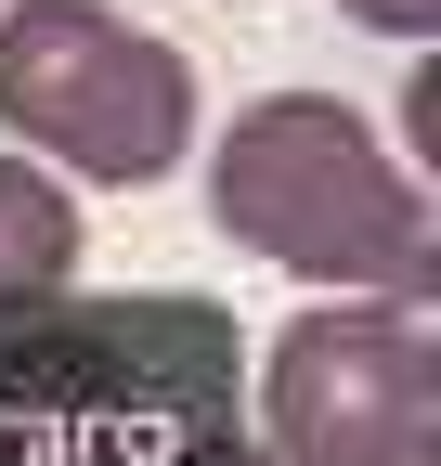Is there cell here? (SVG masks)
Listing matches in <instances>:
<instances>
[{
	"mask_svg": "<svg viewBox=\"0 0 441 466\" xmlns=\"http://www.w3.org/2000/svg\"><path fill=\"white\" fill-rule=\"evenodd\" d=\"M208 208L247 259L324 285V299H441V220L415 168L324 91L247 104L208 156Z\"/></svg>",
	"mask_w": 441,
	"mask_h": 466,
	"instance_id": "cell-1",
	"label": "cell"
},
{
	"mask_svg": "<svg viewBox=\"0 0 441 466\" xmlns=\"http://www.w3.org/2000/svg\"><path fill=\"white\" fill-rule=\"evenodd\" d=\"M0 130L78 182H156L195 143V66L104 0H0Z\"/></svg>",
	"mask_w": 441,
	"mask_h": 466,
	"instance_id": "cell-2",
	"label": "cell"
},
{
	"mask_svg": "<svg viewBox=\"0 0 441 466\" xmlns=\"http://www.w3.org/2000/svg\"><path fill=\"white\" fill-rule=\"evenodd\" d=\"M272 466H441V337L428 299L299 311L260 376Z\"/></svg>",
	"mask_w": 441,
	"mask_h": 466,
	"instance_id": "cell-3",
	"label": "cell"
},
{
	"mask_svg": "<svg viewBox=\"0 0 441 466\" xmlns=\"http://www.w3.org/2000/svg\"><path fill=\"white\" fill-rule=\"evenodd\" d=\"M66 272H78V208H66V182H52L39 156L0 143V324H14V311H52Z\"/></svg>",
	"mask_w": 441,
	"mask_h": 466,
	"instance_id": "cell-4",
	"label": "cell"
},
{
	"mask_svg": "<svg viewBox=\"0 0 441 466\" xmlns=\"http://www.w3.org/2000/svg\"><path fill=\"white\" fill-rule=\"evenodd\" d=\"M351 14H364L376 39H428V26H441V0H351Z\"/></svg>",
	"mask_w": 441,
	"mask_h": 466,
	"instance_id": "cell-5",
	"label": "cell"
},
{
	"mask_svg": "<svg viewBox=\"0 0 441 466\" xmlns=\"http://www.w3.org/2000/svg\"><path fill=\"white\" fill-rule=\"evenodd\" d=\"M182 466H272V453H247V441H195Z\"/></svg>",
	"mask_w": 441,
	"mask_h": 466,
	"instance_id": "cell-6",
	"label": "cell"
}]
</instances>
